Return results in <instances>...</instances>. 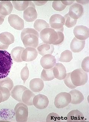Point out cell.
<instances>
[{
	"mask_svg": "<svg viewBox=\"0 0 89 122\" xmlns=\"http://www.w3.org/2000/svg\"><path fill=\"white\" fill-rule=\"evenodd\" d=\"M64 17L65 19V25L67 27H73L75 25L77 22V19H74L71 18L68 13L64 15Z\"/></svg>",
	"mask_w": 89,
	"mask_h": 122,
	"instance_id": "31",
	"label": "cell"
},
{
	"mask_svg": "<svg viewBox=\"0 0 89 122\" xmlns=\"http://www.w3.org/2000/svg\"><path fill=\"white\" fill-rule=\"evenodd\" d=\"M34 28L37 31L40 32L45 28H49L50 25L46 21L43 19H36L34 25Z\"/></svg>",
	"mask_w": 89,
	"mask_h": 122,
	"instance_id": "26",
	"label": "cell"
},
{
	"mask_svg": "<svg viewBox=\"0 0 89 122\" xmlns=\"http://www.w3.org/2000/svg\"><path fill=\"white\" fill-rule=\"evenodd\" d=\"M69 93L71 95V104H80L84 100V97L80 92L73 90H71Z\"/></svg>",
	"mask_w": 89,
	"mask_h": 122,
	"instance_id": "23",
	"label": "cell"
},
{
	"mask_svg": "<svg viewBox=\"0 0 89 122\" xmlns=\"http://www.w3.org/2000/svg\"><path fill=\"white\" fill-rule=\"evenodd\" d=\"M71 73V72H70L67 74L66 76L64 79V82L67 86H68L70 89H73L76 87V86L73 85L72 82L71 81V79H70Z\"/></svg>",
	"mask_w": 89,
	"mask_h": 122,
	"instance_id": "34",
	"label": "cell"
},
{
	"mask_svg": "<svg viewBox=\"0 0 89 122\" xmlns=\"http://www.w3.org/2000/svg\"><path fill=\"white\" fill-rule=\"evenodd\" d=\"M56 59L54 56L48 54L43 56L40 60V64L45 69L53 68L55 65Z\"/></svg>",
	"mask_w": 89,
	"mask_h": 122,
	"instance_id": "14",
	"label": "cell"
},
{
	"mask_svg": "<svg viewBox=\"0 0 89 122\" xmlns=\"http://www.w3.org/2000/svg\"><path fill=\"white\" fill-rule=\"evenodd\" d=\"M37 13L34 4L33 2L30 1L29 6L24 11V19L27 22H31L36 20L37 18Z\"/></svg>",
	"mask_w": 89,
	"mask_h": 122,
	"instance_id": "8",
	"label": "cell"
},
{
	"mask_svg": "<svg viewBox=\"0 0 89 122\" xmlns=\"http://www.w3.org/2000/svg\"><path fill=\"white\" fill-rule=\"evenodd\" d=\"M12 3L16 10L23 11L25 10L29 6L30 1H13Z\"/></svg>",
	"mask_w": 89,
	"mask_h": 122,
	"instance_id": "28",
	"label": "cell"
},
{
	"mask_svg": "<svg viewBox=\"0 0 89 122\" xmlns=\"http://www.w3.org/2000/svg\"><path fill=\"white\" fill-rule=\"evenodd\" d=\"M61 1L64 5L66 6L71 5L75 2L74 0H61Z\"/></svg>",
	"mask_w": 89,
	"mask_h": 122,
	"instance_id": "38",
	"label": "cell"
},
{
	"mask_svg": "<svg viewBox=\"0 0 89 122\" xmlns=\"http://www.w3.org/2000/svg\"><path fill=\"white\" fill-rule=\"evenodd\" d=\"M38 51L36 48L27 47L24 50L22 54V59L23 61L31 62L36 58L38 56Z\"/></svg>",
	"mask_w": 89,
	"mask_h": 122,
	"instance_id": "13",
	"label": "cell"
},
{
	"mask_svg": "<svg viewBox=\"0 0 89 122\" xmlns=\"http://www.w3.org/2000/svg\"><path fill=\"white\" fill-rule=\"evenodd\" d=\"M5 17H6L4 16L0 15V25L3 24Z\"/></svg>",
	"mask_w": 89,
	"mask_h": 122,
	"instance_id": "42",
	"label": "cell"
},
{
	"mask_svg": "<svg viewBox=\"0 0 89 122\" xmlns=\"http://www.w3.org/2000/svg\"><path fill=\"white\" fill-rule=\"evenodd\" d=\"M28 89L27 88L22 85H17L14 86L11 92V96L14 99L19 102H22V97L25 90Z\"/></svg>",
	"mask_w": 89,
	"mask_h": 122,
	"instance_id": "16",
	"label": "cell"
},
{
	"mask_svg": "<svg viewBox=\"0 0 89 122\" xmlns=\"http://www.w3.org/2000/svg\"><path fill=\"white\" fill-rule=\"evenodd\" d=\"M49 102L48 98L42 94H38L35 96L33 99V105L38 109L43 110L46 108Z\"/></svg>",
	"mask_w": 89,
	"mask_h": 122,
	"instance_id": "9",
	"label": "cell"
},
{
	"mask_svg": "<svg viewBox=\"0 0 89 122\" xmlns=\"http://www.w3.org/2000/svg\"><path fill=\"white\" fill-rule=\"evenodd\" d=\"M67 6L64 5L61 1H54L52 3V6L54 10L58 11H61L66 8Z\"/></svg>",
	"mask_w": 89,
	"mask_h": 122,
	"instance_id": "32",
	"label": "cell"
},
{
	"mask_svg": "<svg viewBox=\"0 0 89 122\" xmlns=\"http://www.w3.org/2000/svg\"><path fill=\"white\" fill-rule=\"evenodd\" d=\"M89 28L84 25L75 26L73 30V33L76 38L80 40H85L89 38Z\"/></svg>",
	"mask_w": 89,
	"mask_h": 122,
	"instance_id": "12",
	"label": "cell"
},
{
	"mask_svg": "<svg viewBox=\"0 0 89 122\" xmlns=\"http://www.w3.org/2000/svg\"><path fill=\"white\" fill-rule=\"evenodd\" d=\"M70 79L73 85L77 87L84 86L87 83L88 76L82 69L78 68L71 72Z\"/></svg>",
	"mask_w": 89,
	"mask_h": 122,
	"instance_id": "4",
	"label": "cell"
},
{
	"mask_svg": "<svg viewBox=\"0 0 89 122\" xmlns=\"http://www.w3.org/2000/svg\"><path fill=\"white\" fill-rule=\"evenodd\" d=\"M38 53L42 56L50 54L52 55L54 50L53 45L42 43L40 44L37 48Z\"/></svg>",
	"mask_w": 89,
	"mask_h": 122,
	"instance_id": "21",
	"label": "cell"
},
{
	"mask_svg": "<svg viewBox=\"0 0 89 122\" xmlns=\"http://www.w3.org/2000/svg\"><path fill=\"white\" fill-rule=\"evenodd\" d=\"M0 90L2 92L4 95V102L8 100L11 95L10 91L7 88L0 86Z\"/></svg>",
	"mask_w": 89,
	"mask_h": 122,
	"instance_id": "35",
	"label": "cell"
},
{
	"mask_svg": "<svg viewBox=\"0 0 89 122\" xmlns=\"http://www.w3.org/2000/svg\"><path fill=\"white\" fill-rule=\"evenodd\" d=\"M65 22L64 17L59 14H55L50 17L49 25L51 28L56 31H64V25Z\"/></svg>",
	"mask_w": 89,
	"mask_h": 122,
	"instance_id": "7",
	"label": "cell"
},
{
	"mask_svg": "<svg viewBox=\"0 0 89 122\" xmlns=\"http://www.w3.org/2000/svg\"><path fill=\"white\" fill-rule=\"evenodd\" d=\"M44 87L43 81L41 79L36 78L32 79L29 82V88L31 91L38 93L41 91Z\"/></svg>",
	"mask_w": 89,
	"mask_h": 122,
	"instance_id": "17",
	"label": "cell"
},
{
	"mask_svg": "<svg viewBox=\"0 0 89 122\" xmlns=\"http://www.w3.org/2000/svg\"><path fill=\"white\" fill-rule=\"evenodd\" d=\"M73 59L72 52L70 50H66L61 53L59 61L64 62H69Z\"/></svg>",
	"mask_w": 89,
	"mask_h": 122,
	"instance_id": "29",
	"label": "cell"
},
{
	"mask_svg": "<svg viewBox=\"0 0 89 122\" xmlns=\"http://www.w3.org/2000/svg\"><path fill=\"white\" fill-rule=\"evenodd\" d=\"M8 22L11 26L17 30H22L25 27L23 20L15 14L9 15L8 17Z\"/></svg>",
	"mask_w": 89,
	"mask_h": 122,
	"instance_id": "10",
	"label": "cell"
},
{
	"mask_svg": "<svg viewBox=\"0 0 89 122\" xmlns=\"http://www.w3.org/2000/svg\"><path fill=\"white\" fill-rule=\"evenodd\" d=\"M89 57H86L84 59L81 64L82 69L86 72H89Z\"/></svg>",
	"mask_w": 89,
	"mask_h": 122,
	"instance_id": "36",
	"label": "cell"
},
{
	"mask_svg": "<svg viewBox=\"0 0 89 122\" xmlns=\"http://www.w3.org/2000/svg\"><path fill=\"white\" fill-rule=\"evenodd\" d=\"M13 6L10 1L0 2V15L6 16L10 15L13 11Z\"/></svg>",
	"mask_w": 89,
	"mask_h": 122,
	"instance_id": "20",
	"label": "cell"
},
{
	"mask_svg": "<svg viewBox=\"0 0 89 122\" xmlns=\"http://www.w3.org/2000/svg\"><path fill=\"white\" fill-rule=\"evenodd\" d=\"M68 14L71 18L77 20L84 15V7L80 4L74 3L70 6Z\"/></svg>",
	"mask_w": 89,
	"mask_h": 122,
	"instance_id": "11",
	"label": "cell"
},
{
	"mask_svg": "<svg viewBox=\"0 0 89 122\" xmlns=\"http://www.w3.org/2000/svg\"><path fill=\"white\" fill-rule=\"evenodd\" d=\"M53 73L55 78L62 80L66 76L67 71L66 67L63 64L61 63H58L53 68Z\"/></svg>",
	"mask_w": 89,
	"mask_h": 122,
	"instance_id": "15",
	"label": "cell"
},
{
	"mask_svg": "<svg viewBox=\"0 0 89 122\" xmlns=\"http://www.w3.org/2000/svg\"><path fill=\"white\" fill-rule=\"evenodd\" d=\"M60 120L59 116L55 113H50L47 116L46 121H58Z\"/></svg>",
	"mask_w": 89,
	"mask_h": 122,
	"instance_id": "37",
	"label": "cell"
},
{
	"mask_svg": "<svg viewBox=\"0 0 89 122\" xmlns=\"http://www.w3.org/2000/svg\"><path fill=\"white\" fill-rule=\"evenodd\" d=\"M41 79L44 81H50L55 78L53 73V68L50 69H43L41 73Z\"/></svg>",
	"mask_w": 89,
	"mask_h": 122,
	"instance_id": "27",
	"label": "cell"
},
{
	"mask_svg": "<svg viewBox=\"0 0 89 122\" xmlns=\"http://www.w3.org/2000/svg\"><path fill=\"white\" fill-rule=\"evenodd\" d=\"M15 114L17 122H27L28 119V107L26 104L20 102L15 107Z\"/></svg>",
	"mask_w": 89,
	"mask_h": 122,
	"instance_id": "5",
	"label": "cell"
},
{
	"mask_svg": "<svg viewBox=\"0 0 89 122\" xmlns=\"http://www.w3.org/2000/svg\"><path fill=\"white\" fill-rule=\"evenodd\" d=\"M4 102V95L2 92L0 90V104Z\"/></svg>",
	"mask_w": 89,
	"mask_h": 122,
	"instance_id": "43",
	"label": "cell"
},
{
	"mask_svg": "<svg viewBox=\"0 0 89 122\" xmlns=\"http://www.w3.org/2000/svg\"><path fill=\"white\" fill-rule=\"evenodd\" d=\"M39 33L34 28H25L21 33V40L26 48L37 47L39 45Z\"/></svg>",
	"mask_w": 89,
	"mask_h": 122,
	"instance_id": "2",
	"label": "cell"
},
{
	"mask_svg": "<svg viewBox=\"0 0 89 122\" xmlns=\"http://www.w3.org/2000/svg\"><path fill=\"white\" fill-rule=\"evenodd\" d=\"M71 95L69 93L61 92L56 97L54 101V104L57 108H64L71 103Z\"/></svg>",
	"mask_w": 89,
	"mask_h": 122,
	"instance_id": "6",
	"label": "cell"
},
{
	"mask_svg": "<svg viewBox=\"0 0 89 122\" xmlns=\"http://www.w3.org/2000/svg\"><path fill=\"white\" fill-rule=\"evenodd\" d=\"M8 47H9V46H5V45H3L0 42V50H5L7 49Z\"/></svg>",
	"mask_w": 89,
	"mask_h": 122,
	"instance_id": "40",
	"label": "cell"
},
{
	"mask_svg": "<svg viewBox=\"0 0 89 122\" xmlns=\"http://www.w3.org/2000/svg\"><path fill=\"white\" fill-rule=\"evenodd\" d=\"M76 2L78 4H80V5H85V4H87L89 2V1H80V0H76Z\"/></svg>",
	"mask_w": 89,
	"mask_h": 122,
	"instance_id": "41",
	"label": "cell"
},
{
	"mask_svg": "<svg viewBox=\"0 0 89 122\" xmlns=\"http://www.w3.org/2000/svg\"><path fill=\"white\" fill-rule=\"evenodd\" d=\"M29 71L27 66V64H26V66L23 68L21 70L20 73L21 79L23 81L24 84L26 82L28 79L29 77Z\"/></svg>",
	"mask_w": 89,
	"mask_h": 122,
	"instance_id": "33",
	"label": "cell"
},
{
	"mask_svg": "<svg viewBox=\"0 0 89 122\" xmlns=\"http://www.w3.org/2000/svg\"><path fill=\"white\" fill-rule=\"evenodd\" d=\"M67 121L80 122L85 121L84 115L78 110H72L67 115Z\"/></svg>",
	"mask_w": 89,
	"mask_h": 122,
	"instance_id": "18",
	"label": "cell"
},
{
	"mask_svg": "<svg viewBox=\"0 0 89 122\" xmlns=\"http://www.w3.org/2000/svg\"><path fill=\"white\" fill-rule=\"evenodd\" d=\"M40 37L44 43L55 46L61 45L64 40L63 32L50 28H45L41 31Z\"/></svg>",
	"mask_w": 89,
	"mask_h": 122,
	"instance_id": "1",
	"label": "cell"
},
{
	"mask_svg": "<svg viewBox=\"0 0 89 122\" xmlns=\"http://www.w3.org/2000/svg\"><path fill=\"white\" fill-rule=\"evenodd\" d=\"M85 40H80L74 37L70 44V48L74 53H79L84 48Z\"/></svg>",
	"mask_w": 89,
	"mask_h": 122,
	"instance_id": "19",
	"label": "cell"
},
{
	"mask_svg": "<svg viewBox=\"0 0 89 122\" xmlns=\"http://www.w3.org/2000/svg\"><path fill=\"white\" fill-rule=\"evenodd\" d=\"M35 96L34 93L29 90H25L22 97V102L27 106H33V100Z\"/></svg>",
	"mask_w": 89,
	"mask_h": 122,
	"instance_id": "24",
	"label": "cell"
},
{
	"mask_svg": "<svg viewBox=\"0 0 89 122\" xmlns=\"http://www.w3.org/2000/svg\"><path fill=\"white\" fill-rule=\"evenodd\" d=\"M13 63L11 54L7 51L0 50V79L8 76Z\"/></svg>",
	"mask_w": 89,
	"mask_h": 122,
	"instance_id": "3",
	"label": "cell"
},
{
	"mask_svg": "<svg viewBox=\"0 0 89 122\" xmlns=\"http://www.w3.org/2000/svg\"><path fill=\"white\" fill-rule=\"evenodd\" d=\"M47 1H34L33 3H34L36 5L41 6L44 5L47 2Z\"/></svg>",
	"mask_w": 89,
	"mask_h": 122,
	"instance_id": "39",
	"label": "cell"
},
{
	"mask_svg": "<svg viewBox=\"0 0 89 122\" xmlns=\"http://www.w3.org/2000/svg\"><path fill=\"white\" fill-rule=\"evenodd\" d=\"M0 86L7 88L11 91L14 86V83L11 79L9 77L0 79Z\"/></svg>",
	"mask_w": 89,
	"mask_h": 122,
	"instance_id": "30",
	"label": "cell"
},
{
	"mask_svg": "<svg viewBox=\"0 0 89 122\" xmlns=\"http://www.w3.org/2000/svg\"><path fill=\"white\" fill-rule=\"evenodd\" d=\"M25 49L24 48L21 46H16L13 48L11 51V56L13 60L17 62H23L22 59V54Z\"/></svg>",
	"mask_w": 89,
	"mask_h": 122,
	"instance_id": "25",
	"label": "cell"
},
{
	"mask_svg": "<svg viewBox=\"0 0 89 122\" xmlns=\"http://www.w3.org/2000/svg\"><path fill=\"white\" fill-rule=\"evenodd\" d=\"M14 41V37L11 33L4 32L0 34V42L3 45L9 46Z\"/></svg>",
	"mask_w": 89,
	"mask_h": 122,
	"instance_id": "22",
	"label": "cell"
}]
</instances>
